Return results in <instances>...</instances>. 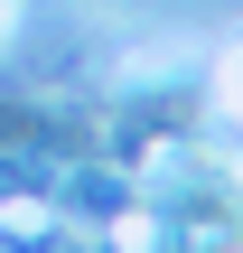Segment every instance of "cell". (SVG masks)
<instances>
[{
    "label": "cell",
    "mask_w": 243,
    "mask_h": 253,
    "mask_svg": "<svg viewBox=\"0 0 243 253\" xmlns=\"http://www.w3.org/2000/svg\"><path fill=\"white\" fill-rule=\"evenodd\" d=\"M234 84H243V56H234Z\"/></svg>",
    "instance_id": "obj_1"
}]
</instances>
